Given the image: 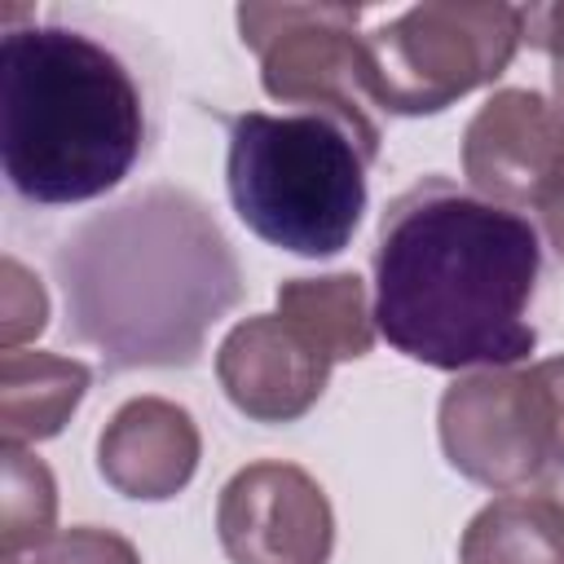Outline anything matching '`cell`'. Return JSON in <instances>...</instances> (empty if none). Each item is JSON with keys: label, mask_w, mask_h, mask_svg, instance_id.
<instances>
[{"label": "cell", "mask_w": 564, "mask_h": 564, "mask_svg": "<svg viewBox=\"0 0 564 564\" xmlns=\"http://www.w3.org/2000/svg\"><path fill=\"white\" fill-rule=\"evenodd\" d=\"M542 242L529 216L427 176L397 194L375 242V330L436 370H507L538 344Z\"/></svg>", "instance_id": "cell-1"}, {"label": "cell", "mask_w": 564, "mask_h": 564, "mask_svg": "<svg viewBox=\"0 0 564 564\" xmlns=\"http://www.w3.org/2000/svg\"><path fill=\"white\" fill-rule=\"evenodd\" d=\"M53 264L66 330L119 370L189 366L207 326L242 295L238 260L207 207L167 185L84 220Z\"/></svg>", "instance_id": "cell-2"}, {"label": "cell", "mask_w": 564, "mask_h": 564, "mask_svg": "<svg viewBox=\"0 0 564 564\" xmlns=\"http://www.w3.org/2000/svg\"><path fill=\"white\" fill-rule=\"evenodd\" d=\"M145 145L128 62L88 31L9 26L0 40V159L26 203L66 207L115 189Z\"/></svg>", "instance_id": "cell-3"}, {"label": "cell", "mask_w": 564, "mask_h": 564, "mask_svg": "<svg viewBox=\"0 0 564 564\" xmlns=\"http://www.w3.org/2000/svg\"><path fill=\"white\" fill-rule=\"evenodd\" d=\"M366 145L330 115L247 110L229 119L225 181L238 220L295 256H335L366 212Z\"/></svg>", "instance_id": "cell-4"}, {"label": "cell", "mask_w": 564, "mask_h": 564, "mask_svg": "<svg viewBox=\"0 0 564 564\" xmlns=\"http://www.w3.org/2000/svg\"><path fill=\"white\" fill-rule=\"evenodd\" d=\"M524 40V18L502 0H427L361 35L370 101L388 115H436L494 84Z\"/></svg>", "instance_id": "cell-5"}, {"label": "cell", "mask_w": 564, "mask_h": 564, "mask_svg": "<svg viewBox=\"0 0 564 564\" xmlns=\"http://www.w3.org/2000/svg\"><path fill=\"white\" fill-rule=\"evenodd\" d=\"M357 18L352 4H242L238 31L260 57V84L273 101L339 119L375 159L383 132L370 115Z\"/></svg>", "instance_id": "cell-6"}, {"label": "cell", "mask_w": 564, "mask_h": 564, "mask_svg": "<svg viewBox=\"0 0 564 564\" xmlns=\"http://www.w3.org/2000/svg\"><path fill=\"white\" fill-rule=\"evenodd\" d=\"M441 449L467 480L516 494L555 476L551 423L533 370H476L441 397Z\"/></svg>", "instance_id": "cell-7"}, {"label": "cell", "mask_w": 564, "mask_h": 564, "mask_svg": "<svg viewBox=\"0 0 564 564\" xmlns=\"http://www.w3.org/2000/svg\"><path fill=\"white\" fill-rule=\"evenodd\" d=\"M216 533L234 564H326L335 511L326 489L295 463H247L216 502Z\"/></svg>", "instance_id": "cell-8"}, {"label": "cell", "mask_w": 564, "mask_h": 564, "mask_svg": "<svg viewBox=\"0 0 564 564\" xmlns=\"http://www.w3.org/2000/svg\"><path fill=\"white\" fill-rule=\"evenodd\" d=\"M463 176L498 207H546L564 189V115L533 88L494 93L463 132Z\"/></svg>", "instance_id": "cell-9"}, {"label": "cell", "mask_w": 564, "mask_h": 564, "mask_svg": "<svg viewBox=\"0 0 564 564\" xmlns=\"http://www.w3.org/2000/svg\"><path fill=\"white\" fill-rule=\"evenodd\" d=\"M216 379L247 419L295 423L326 392L330 361L282 313H256L220 339Z\"/></svg>", "instance_id": "cell-10"}, {"label": "cell", "mask_w": 564, "mask_h": 564, "mask_svg": "<svg viewBox=\"0 0 564 564\" xmlns=\"http://www.w3.org/2000/svg\"><path fill=\"white\" fill-rule=\"evenodd\" d=\"M198 423L167 397L123 401L97 436V471L106 485L137 502L176 498L198 471Z\"/></svg>", "instance_id": "cell-11"}, {"label": "cell", "mask_w": 564, "mask_h": 564, "mask_svg": "<svg viewBox=\"0 0 564 564\" xmlns=\"http://www.w3.org/2000/svg\"><path fill=\"white\" fill-rule=\"evenodd\" d=\"M93 370L79 357L9 348L0 357V432L4 445H35L66 427L84 401Z\"/></svg>", "instance_id": "cell-12"}, {"label": "cell", "mask_w": 564, "mask_h": 564, "mask_svg": "<svg viewBox=\"0 0 564 564\" xmlns=\"http://www.w3.org/2000/svg\"><path fill=\"white\" fill-rule=\"evenodd\" d=\"M458 564H564V502L542 494H502L471 516Z\"/></svg>", "instance_id": "cell-13"}, {"label": "cell", "mask_w": 564, "mask_h": 564, "mask_svg": "<svg viewBox=\"0 0 564 564\" xmlns=\"http://www.w3.org/2000/svg\"><path fill=\"white\" fill-rule=\"evenodd\" d=\"M278 313L335 366L357 361L375 344V313L357 273L291 278L278 286Z\"/></svg>", "instance_id": "cell-14"}, {"label": "cell", "mask_w": 564, "mask_h": 564, "mask_svg": "<svg viewBox=\"0 0 564 564\" xmlns=\"http://www.w3.org/2000/svg\"><path fill=\"white\" fill-rule=\"evenodd\" d=\"M57 485L53 471L26 449L4 445V494H0V551L4 560H22V551H35L57 529Z\"/></svg>", "instance_id": "cell-15"}, {"label": "cell", "mask_w": 564, "mask_h": 564, "mask_svg": "<svg viewBox=\"0 0 564 564\" xmlns=\"http://www.w3.org/2000/svg\"><path fill=\"white\" fill-rule=\"evenodd\" d=\"M48 326V295L35 273H26L13 256L0 260V344L22 348Z\"/></svg>", "instance_id": "cell-16"}, {"label": "cell", "mask_w": 564, "mask_h": 564, "mask_svg": "<svg viewBox=\"0 0 564 564\" xmlns=\"http://www.w3.org/2000/svg\"><path fill=\"white\" fill-rule=\"evenodd\" d=\"M22 564V560H18ZM26 564H141L137 546L115 533V529H97V524H70L57 529L48 542H40L31 551Z\"/></svg>", "instance_id": "cell-17"}, {"label": "cell", "mask_w": 564, "mask_h": 564, "mask_svg": "<svg viewBox=\"0 0 564 564\" xmlns=\"http://www.w3.org/2000/svg\"><path fill=\"white\" fill-rule=\"evenodd\" d=\"M520 18H524V40L551 57V93H555V110L564 115V0L529 4L520 9Z\"/></svg>", "instance_id": "cell-18"}, {"label": "cell", "mask_w": 564, "mask_h": 564, "mask_svg": "<svg viewBox=\"0 0 564 564\" xmlns=\"http://www.w3.org/2000/svg\"><path fill=\"white\" fill-rule=\"evenodd\" d=\"M538 388H542V405H546V423H551V458H555V471H564V352L560 357H546V361H533L529 366Z\"/></svg>", "instance_id": "cell-19"}, {"label": "cell", "mask_w": 564, "mask_h": 564, "mask_svg": "<svg viewBox=\"0 0 564 564\" xmlns=\"http://www.w3.org/2000/svg\"><path fill=\"white\" fill-rule=\"evenodd\" d=\"M542 229H546V242H551V251L564 260V189L542 207Z\"/></svg>", "instance_id": "cell-20"}, {"label": "cell", "mask_w": 564, "mask_h": 564, "mask_svg": "<svg viewBox=\"0 0 564 564\" xmlns=\"http://www.w3.org/2000/svg\"><path fill=\"white\" fill-rule=\"evenodd\" d=\"M546 489H551V494H555V498L564 502V471H560V480H555V485H546Z\"/></svg>", "instance_id": "cell-21"}]
</instances>
